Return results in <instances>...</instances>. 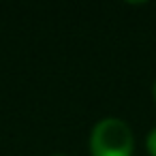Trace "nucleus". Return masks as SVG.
I'll return each mask as SVG.
<instances>
[{
	"label": "nucleus",
	"instance_id": "f257e3e1",
	"mask_svg": "<svg viewBox=\"0 0 156 156\" xmlns=\"http://www.w3.org/2000/svg\"><path fill=\"white\" fill-rule=\"evenodd\" d=\"M88 145L92 156H133L135 135L122 118L107 115L92 126Z\"/></svg>",
	"mask_w": 156,
	"mask_h": 156
},
{
	"label": "nucleus",
	"instance_id": "f03ea898",
	"mask_svg": "<svg viewBox=\"0 0 156 156\" xmlns=\"http://www.w3.org/2000/svg\"><path fill=\"white\" fill-rule=\"evenodd\" d=\"M145 150L150 156H156V128H152L145 137Z\"/></svg>",
	"mask_w": 156,
	"mask_h": 156
},
{
	"label": "nucleus",
	"instance_id": "7ed1b4c3",
	"mask_svg": "<svg viewBox=\"0 0 156 156\" xmlns=\"http://www.w3.org/2000/svg\"><path fill=\"white\" fill-rule=\"evenodd\" d=\"M152 96H154V101H156V81L152 83Z\"/></svg>",
	"mask_w": 156,
	"mask_h": 156
},
{
	"label": "nucleus",
	"instance_id": "20e7f679",
	"mask_svg": "<svg viewBox=\"0 0 156 156\" xmlns=\"http://www.w3.org/2000/svg\"><path fill=\"white\" fill-rule=\"evenodd\" d=\"M51 156H66V154H51Z\"/></svg>",
	"mask_w": 156,
	"mask_h": 156
}]
</instances>
